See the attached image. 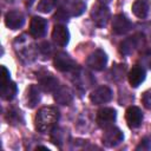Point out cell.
<instances>
[{
    "label": "cell",
    "mask_w": 151,
    "mask_h": 151,
    "mask_svg": "<svg viewBox=\"0 0 151 151\" xmlns=\"http://www.w3.org/2000/svg\"><path fill=\"white\" fill-rule=\"evenodd\" d=\"M59 120V111L53 106L41 107L35 116V129L41 133L52 131Z\"/></svg>",
    "instance_id": "obj_1"
},
{
    "label": "cell",
    "mask_w": 151,
    "mask_h": 151,
    "mask_svg": "<svg viewBox=\"0 0 151 151\" xmlns=\"http://www.w3.org/2000/svg\"><path fill=\"white\" fill-rule=\"evenodd\" d=\"M35 46L28 40L26 34H21L14 40V50L20 59L25 61H32L35 58Z\"/></svg>",
    "instance_id": "obj_2"
},
{
    "label": "cell",
    "mask_w": 151,
    "mask_h": 151,
    "mask_svg": "<svg viewBox=\"0 0 151 151\" xmlns=\"http://www.w3.org/2000/svg\"><path fill=\"white\" fill-rule=\"evenodd\" d=\"M145 42V38L142 33H136L129 38H126L125 40H123L119 45V50L123 54L129 55L132 54L134 51H137L138 48H140Z\"/></svg>",
    "instance_id": "obj_3"
},
{
    "label": "cell",
    "mask_w": 151,
    "mask_h": 151,
    "mask_svg": "<svg viewBox=\"0 0 151 151\" xmlns=\"http://www.w3.org/2000/svg\"><path fill=\"white\" fill-rule=\"evenodd\" d=\"M53 65L60 72H74L78 68L77 63L65 52H58L54 55Z\"/></svg>",
    "instance_id": "obj_4"
},
{
    "label": "cell",
    "mask_w": 151,
    "mask_h": 151,
    "mask_svg": "<svg viewBox=\"0 0 151 151\" xmlns=\"http://www.w3.org/2000/svg\"><path fill=\"white\" fill-rule=\"evenodd\" d=\"M123 139H124L123 132L118 127H114V126L106 127V130L104 131L103 137H101L103 144L106 147H114V146L119 145L123 142Z\"/></svg>",
    "instance_id": "obj_5"
},
{
    "label": "cell",
    "mask_w": 151,
    "mask_h": 151,
    "mask_svg": "<svg viewBox=\"0 0 151 151\" xmlns=\"http://www.w3.org/2000/svg\"><path fill=\"white\" fill-rule=\"evenodd\" d=\"M110 9L106 5H97L92 8L91 11V19L94 22L96 26L98 27H104L106 26L109 19H110Z\"/></svg>",
    "instance_id": "obj_6"
},
{
    "label": "cell",
    "mask_w": 151,
    "mask_h": 151,
    "mask_svg": "<svg viewBox=\"0 0 151 151\" xmlns=\"http://www.w3.org/2000/svg\"><path fill=\"white\" fill-rule=\"evenodd\" d=\"M107 63V55L103 50L93 51L86 59V65L94 71H101L105 68Z\"/></svg>",
    "instance_id": "obj_7"
},
{
    "label": "cell",
    "mask_w": 151,
    "mask_h": 151,
    "mask_svg": "<svg viewBox=\"0 0 151 151\" xmlns=\"http://www.w3.org/2000/svg\"><path fill=\"white\" fill-rule=\"evenodd\" d=\"M112 90L109 86H99L92 93L90 94V100L94 105H101L105 103H109L112 99Z\"/></svg>",
    "instance_id": "obj_8"
},
{
    "label": "cell",
    "mask_w": 151,
    "mask_h": 151,
    "mask_svg": "<svg viewBox=\"0 0 151 151\" xmlns=\"http://www.w3.org/2000/svg\"><path fill=\"white\" fill-rule=\"evenodd\" d=\"M117 117V112L112 107H103L97 112V124L100 127H109L114 123Z\"/></svg>",
    "instance_id": "obj_9"
},
{
    "label": "cell",
    "mask_w": 151,
    "mask_h": 151,
    "mask_svg": "<svg viewBox=\"0 0 151 151\" xmlns=\"http://www.w3.org/2000/svg\"><path fill=\"white\" fill-rule=\"evenodd\" d=\"M47 20L41 17H33L29 22V34L33 38H42L47 31Z\"/></svg>",
    "instance_id": "obj_10"
},
{
    "label": "cell",
    "mask_w": 151,
    "mask_h": 151,
    "mask_svg": "<svg viewBox=\"0 0 151 151\" xmlns=\"http://www.w3.org/2000/svg\"><path fill=\"white\" fill-rule=\"evenodd\" d=\"M132 28L131 21L124 14H117L112 19V32L114 34L122 35L127 33Z\"/></svg>",
    "instance_id": "obj_11"
},
{
    "label": "cell",
    "mask_w": 151,
    "mask_h": 151,
    "mask_svg": "<svg viewBox=\"0 0 151 151\" xmlns=\"http://www.w3.org/2000/svg\"><path fill=\"white\" fill-rule=\"evenodd\" d=\"M73 73H74L73 83L77 85V87H79L81 90H87L88 87H91L96 83L94 78L88 72H86L81 68H77Z\"/></svg>",
    "instance_id": "obj_12"
},
{
    "label": "cell",
    "mask_w": 151,
    "mask_h": 151,
    "mask_svg": "<svg viewBox=\"0 0 151 151\" xmlns=\"http://www.w3.org/2000/svg\"><path fill=\"white\" fill-rule=\"evenodd\" d=\"M125 119L131 129H137L142 125L143 122V113L139 107L137 106H129L125 112Z\"/></svg>",
    "instance_id": "obj_13"
},
{
    "label": "cell",
    "mask_w": 151,
    "mask_h": 151,
    "mask_svg": "<svg viewBox=\"0 0 151 151\" xmlns=\"http://www.w3.org/2000/svg\"><path fill=\"white\" fill-rule=\"evenodd\" d=\"M52 39H53L55 45H58L60 47L66 46L68 44V40H70V32L66 28V26L60 25V24L55 25L53 27V31H52Z\"/></svg>",
    "instance_id": "obj_14"
},
{
    "label": "cell",
    "mask_w": 151,
    "mask_h": 151,
    "mask_svg": "<svg viewBox=\"0 0 151 151\" xmlns=\"http://www.w3.org/2000/svg\"><path fill=\"white\" fill-rule=\"evenodd\" d=\"M25 24V17L19 11H9L5 15V25L11 29H18Z\"/></svg>",
    "instance_id": "obj_15"
},
{
    "label": "cell",
    "mask_w": 151,
    "mask_h": 151,
    "mask_svg": "<svg viewBox=\"0 0 151 151\" xmlns=\"http://www.w3.org/2000/svg\"><path fill=\"white\" fill-rule=\"evenodd\" d=\"M39 87L44 92H54L59 87V80L51 73H44L39 76Z\"/></svg>",
    "instance_id": "obj_16"
},
{
    "label": "cell",
    "mask_w": 151,
    "mask_h": 151,
    "mask_svg": "<svg viewBox=\"0 0 151 151\" xmlns=\"http://www.w3.org/2000/svg\"><path fill=\"white\" fill-rule=\"evenodd\" d=\"M129 83L132 87H138L145 79V70L143 66L140 65H136L131 68V71L129 72L127 76Z\"/></svg>",
    "instance_id": "obj_17"
},
{
    "label": "cell",
    "mask_w": 151,
    "mask_h": 151,
    "mask_svg": "<svg viewBox=\"0 0 151 151\" xmlns=\"http://www.w3.org/2000/svg\"><path fill=\"white\" fill-rule=\"evenodd\" d=\"M54 100L60 105H70L73 100V93L67 86H59L54 91Z\"/></svg>",
    "instance_id": "obj_18"
},
{
    "label": "cell",
    "mask_w": 151,
    "mask_h": 151,
    "mask_svg": "<svg viewBox=\"0 0 151 151\" xmlns=\"http://www.w3.org/2000/svg\"><path fill=\"white\" fill-rule=\"evenodd\" d=\"M151 9V0H136L132 4V13L139 18L144 19L147 17Z\"/></svg>",
    "instance_id": "obj_19"
},
{
    "label": "cell",
    "mask_w": 151,
    "mask_h": 151,
    "mask_svg": "<svg viewBox=\"0 0 151 151\" xmlns=\"http://www.w3.org/2000/svg\"><path fill=\"white\" fill-rule=\"evenodd\" d=\"M64 7L67 11L70 17H78V15H80V14H83L85 12L86 4L84 1H81V0H72L71 2L66 4Z\"/></svg>",
    "instance_id": "obj_20"
},
{
    "label": "cell",
    "mask_w": 151,
    "mask_h": 151,
    "mask_svg": "<svg viewBox=\"0 0 151 151\" xmlns=\"http://www.w3.org/2000/svg\"><path fill=\"white\" fill-rule=\"evenodd\" d=\"M40 101V91L37 85H31L27 90V97H26V105L29 109H33L38 105Z\"/></svg>",
    "instance_id": "obj_21"
},
{
    "label": "cell",
    "mask_w": 151,
    "mask_h": 151,
    "mask_svg": "<svg viewBox=\"0 0 151 151\" xmlns=\"http://www.w3.org/2000/svg\"><path fill=\"white\" fill-rule=\"evenodd\" d=\"M18 92V87L15 83L8 80L5 84H1V98L5 100H12Z\"/></svg>",
    "instance_id": "obj_22"
},
{
    "label": "cell",
    "mask_w": 151,
    "mask_h": 151,
    "mask_svg": "<svg viewBox=\"0 0 151 151\" xmlns=\"http://www.w3.org/2000/svg\"><path fill=\"white\" fill-rule=\"evenodd\" d=\"M65 139H66V131L64 130V129H60V127H54L53 130H52V133H51V142L54 144V145H57V146H59V147H61V145H63V143L65 142Z\"/></svg>",
    "instance_id": "obj_23"
},
{
    "label": "cell",
    "mask_w": 151,
    "mask_h": 151,
    "mask_svg": "<svg viewBox=\"0 0 151 151\" xmlns=\"http://www.w3.org/2000/svg\"><path fill=\"white\" fill-rule=\"evenodd\" d=\"M6 119L8 123L15 125V124H19V123H24V117H22V113L20 110H15V109H11L8 110L7 114H6Z\"/></svg>",
    "instance_id": "obj_24"
},
{
    "label": "cell",
    "mask_w": 151,
    "mask_h": 151,
    "mask_svg": "<svg viewBox=\"0 0 151 151\" xmlns=\"http://www.w3.org/2000/svg\"><path fill=\"white\" fill-rule=\"evenodd\" d=\"M57 4V0H40L37 9L41 13H50Z\"/></svg>",
    "instance_id": "obj_25"
},
{
    "label": "cell",
    "mask_w": 151,
    "mask_h": 151,
    "mask_svg": "<svg viewBox=\"0 0 151 151\" xmlns=\"http://www.w3.org/2000/svg\"><path fill=\"white\" fill-rule=\"evenodd\" d=\"M125 72V65H113L111 68V74L113 80H119Z\"/></svg>",
    "instance_id": "obj_26"
},
{
    "label": "cell",
    "mask_w": 151,
    "mask_h": 151,
    "mask_svg": "<svg viewBox=\"0 0 151 151\" xmlns=\"http://www.w3.org/2000/svg\"><path fill=\"white\" fill-rule=\"evenodd\" d=\"M68 18H70V15H68V13H67V11L65 9L64 6L60 7V8L57 11V13L54 14V19L58 20V21H67Z\"/></svg>",
    "instance_id": "obj_27"
},
{
    "label": "cell",
    "mask_w": 151,
    "mask_h": 151,
    "mask_svg": "<svg viewBox=\"0 0 151 151\" xmlns=\"http://www.w3.org/2000/svg\"><path fill=\"white\" fill-rule=\"evenodd\" d=\"M38 51L42 54V55H51V53H52V46H51V44L48 42V41H44V42H41L39 46H38Z\"/></svg>",
    "instance_id": "obj_28"
},
{
    "label": "cell",
    "mask_w": 151,
    "mask_h": 151,
    "mask_svg": "<svg viewBox=\"0 0 151 151\" xmlns=\"http://www.w3.org/2000/svg\"><path fill=\"white\" fill-rule=\"evenodd\" d=\"M150 149H151V138H149V137H144L136 147L137 151H139V150L146 151V150H150Z\"/></svg>",
    "instance_id": "obj_29"
},
{
    "label": "cell",
    "mask_w": 151,
    "mask_h": 151,
    "mask_svg": "<svg viewBox=\"0 0 151 151\" xmlns=\"http://www.w3.org/2000/svg\"><path fill=\"white\" fill-rule=\"evenodd\" d=\"M142 103L143 105L147 109V110H151V88L145 91L142 96Z\"/></svg>",
    "instance_id": "obj_30"
},
{
    "label": "cell",
    "mask_w": 151,
    "mask_h": 151,
    "mask_svg": "<svg viewBox=\"0 0 151 151\" xmlns=\"http://www.w3.org/2000/svg\"><path fill=\"white\" fill-rule=\"evenodd\" d=\"M140 63H142V66H145V67H147V68L151 70V52L145 53L140 58Z\"/></svg>",
    "instance_id": "obj_31"
},
{
    "label": "cell",
    "mask_w": 151,
    "mask_h": 151,
    "mask_svg": "<svg viewBox=\"0 0 151 151\" xmlns=\"http://www.w3.org/2000/svg\"><path fill=\"white\" fill-rule=\"evenodd\" d=\"M9 79V71L5 67V66H1V84H5L7 83Z\"/></svg>",
    "instance_id": "obj_32"
},
{
    "label": "cell",
    "mask_w": 151,
    "mask_h": 151,
    "mask_svg": "<svg viewBox=\"0 0 151 151\" xmlns=\"http://www.w3.org/2000/svg\"><path fill=\"white\" fill-rule=\"evenodd\" d=\"M99 1V4H101V5H107V4H110L112 0H98Z\"/></svg>",
    "instance_id": "obj_33"
},
{
    "label": "cell",
    "mask_w": 151,
    "mask_h": 151,
    "mask_svg": "<svg viewBox=\"0 0 151 151\" xmlns=\"http://www.w3.org/2000/svg\"><path fill=\"white\" fill-rule=\"evenodd\" d=\"M37 150H46V151H48V147H46V146H37Z\"/></svg>",
    "instance_id": "obj_34"
},
{
    "label": "cell",
    "mask_w": 151,
    "mask_h": 151,
    "mask_svg": "<svg viewBox=\"0 0 151 151\" xmlns=\"http://www.w3.org/2000/svg\"><path fill=\"white\" fill-rule=\"evenodd\" d=\"M61 1H67V0H61Z\"/></svg>",
    "instance_id": "obj_35"
}]
</instances>
